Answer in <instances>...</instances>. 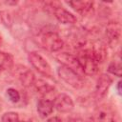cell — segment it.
I'll list each match as a JSON object with an SVG mask.
<instances>
[{
    "instance_id": "cell-1",
    "label": "cell",
    "mask_w": 122,
    "mask_h": 122,
    "mask_svg": "<svg viewBox=\"0 0 122 122\" xmlns=\"http://www.w3.org/2000/svg\"><path fill=\"white\" fill-rule=\"evenodd\" d=\"M77 59L81 65L84 74L93 75L98 71V64L95 61L90 48H82L77 55Z\"/></svg>"
},
{
    "instance_id": "cell-2",
    "label": "cell",
    "mask_w": 122,
    "mask_h": 122,
    "mask_svg": "<svg viewBox=\"0 0 122 122\" xmlns=\"http://www.w3.org/2000/svg\"><path fill=\"white\" fill-rule=\"evenodd\" d=\"M39 43L44 49L50 51H57L61 50L64 45L62 38L53 31H47L42 33L39 36Z\"/></svg>"
},
{
    "instance_id": "cell-3",
    "label": "cell",
    "mask_w": 122,
    "mask_h": 122,
    "mask_svg": "<svg viewBox=\"0 0 122 122\" xmlns=\"http://www.w3.org/2000/svg\"><path fill=\"white\" fill-rule=\"evenodd\" d=\"M29 60L30 62V64L32 65V67L39 71L41 74L48 76V77H51L52 75V71H51V68L50 66V64L47 62V60L40 55L39 53L32 51L29 53Z\"/></svg>"
},
{
    "instance_id": "cell-4",
    "label": "cell",
    "mask_w": 122,
    "mask_h": 122,
    "mask_svg": "<svg viewBox=\"0 0 122 122\" xmlns=\"http://www.w3.org/2000/svg\"><path fill=\"white\" fill-rule=\"evenodd\" d=\"M58 74L61 79H63L68 85L74 89H80L83 86V80L80 75H78L73 71L62 66L58 69Z\"/></svg>"
},
{
    "instance_id": "cell-5",
    "label": "cell",
    "mask_w": 122,
    "mask_h": 122,
    "mask_svg": "<svg viewBox=\"0 0 122 122\" xmlns=\"http://www.w3.org/2000/svg\"><path fill=\"white\" fill-rule=\"evenodd\" d=\"M56 59L66 68L73 71L74 72H76L78 75H80L82 77V75L84 74L83 70L81 68V65L77 59L76 56L71 54V53H67V52H62L59 53L58 55H56Z\"/></svg>"
},
{
    "instance_id": "cell-6",
    "label": "cell",
    "mask_w": 122,
    "mask_h": 122,
    "mask_svg": "<svg viewBox=\"0 0 122 122\" xmlns=\"http://www.w3.org/2000/svg\"><path fill=\"white\" fill-rule=\"evenodd\" d=\"M48 5H50V8L51 9L52 13L54 14V16L56 17V19L59 22L63 23V24L76 23V21H77L76 17L72 13H71L70 11L65 10L62 6H59L56 3H48Z\"/></svg>"
},
{
    "instance_id": "cell-7",
    "label": "cell",
    "mask_w": 122,
    "mask_h": 122,
    "mask_svg": "<svg viewBox=\"0 0 122 122\" xmlns=\"http://www.w3.org/2000/svg\"><path fill=\"white\" fill-rule=\"evenodd\" d=\"M13 74L25 87H30L35 82L34 73L26 66L17 65L13 70Z\"/></svg>"
},
{
    "instance_id": "cell-8",
    "label": "cell",
    "mask_w": 122,
    "mask_h": 122,
    "mask_svg": "<svg viewBox=\"0 0 122 122\" xmlns=\"http://www.w3.org/2000/svg\"><path fill=\"white\" fill-rule=\"evenodd\" d=\"M106 37L111 45H116L121 37V25L118 22H110L106 27Z\"/></svg>"
},
{
    "instance_id": "cell-9",
    "label": "cell",
    "mask_w": 122,
    "mask_h": 122,
    "mask_svg": "<svg viewBox=\"0 0 122 122\" xmlns=\"http://www.w3.org/2000/svg\"><path fill=\"white\" fill-rule=\"evenodd\" d=\"M93 122H117L114 113L108 106L98 107L93 113Z\"/></svg>"
},
{
    "instance_id": "cell-10",
    "label": "cell",
    "mask_w": 122,
    "mask_h": 122,
    "mask_svg": "<svg viewBox=\"0 0 122 122\" xmlns=\"http://www.w3.org/2000/svg\"><path fill=\"white\" fill-rule=\"evenodd\" d=\"M112 82V79L107 74H101L98 77L96 86H95V92H94L95 97L97 99H102L103 97H105Z\"/></svg>"
},
{
    "instance_id": "cell-11",
    "label": "cell",
    "mask_w": 122,
    "mask_h": 122,
    "mask_svg": "<svg viewBox=\"0 0 122 122\" xmlns=\"http://www.w3.org/2000/svg\"><path fill=\"white\" fill-rule=\"evenodd\" d=\"M53 106L58 112H69L73 109V101L68 94L60 93L55 97Z\"/></svg>"
},
{
    "instance_id": "cell-12",
    "label": "cell",
    "mask_w": 122,
    "mask_h": 122,
    "mask_svg": "<svg viewBox=\"0 0 122 122\" xmlns=\"http://www.w3.org/2000/svg\"><path fill=\"white\" fill-rule=\"evenodd\" d=\"M95 61L98 63H103L107 57V51L106 48L104 46V44H102L101 42H96L93 43L92 46L90 48Z\"/></svg>"
},
{
    "instance_id": "cell-13",
    "label": "cell",
    "mask_w": 122,
    "mask_h": 122,
    "mask_svg": "<svg viewBox=\"0 0 122 122\" xmlns=\"http://www.w3.org/2000/svg\"><path fill=\"white\" fill-rule=\"evenodd\" d=\"M53 111V102L50 99L42 98L37 103V112L41 117H47Z\"/></svg>"
},
{
    "instance_id": "cell-14",
    "label": "cell",
    "mask_w": 122,
    "mask_h": 122,
    "mask_svg": "<svg viewBox=\"0 0 122 122\" xmlns=\"http://www.w3.org/2000/svg\"><path fill=\"white\" fill-rule=\"evenodd\" d=\"M69 5H71L77 12L86 15L92 11L93 3L92 1H72L69 2Z\"/></svg>"
},
{
    "instance_id": "cell-15",
    "label": "cell",
    "mask_w": 122,
    "mask_h": 122,
    "mask_svg": "<svg viewBox=\"0 0 122 122\" xmlns=\"http://www.w3.org/2000/svg\"><path fill=\"white\" fill-rule=\"evenodd\" d=\"M34 85H35V88H36V91L43 94V95H46V94H51L52 92H54L55 89L53 86L50 85L49 83L43 81V80H37L34 82Z\"/></svg>"
},
{
    "instance_id": "cell-16",
    "label": "cell",
    "mask_w": 122,
    "mask_h": 122,
    "mask_svg": "<svg viewBox=\"0 0 122 122\" xmlns=\"http://www.w3.org/2000/svg\"><path fill=\"white\" fill-rule=\"evenodd\" d=\"M13 65V59L12 56L10 53L0 51V71L11 69Z\"/></svg>"
},
{
    "instance_id": "cell-17",
    "label": "cell",
    "mask_w": 122,
    "mask_h": 122,
    "mask_svg": "<svg viewBox=\"0 0 122 122\" xmlns=\"http://www.w3.org/2000/svg\"><path fill=\"white\" fill-rule=\"evenodd\" d=\"M108 71L111 73L114 74L115 76H118V77L121 76V59L119 54L117 55V58L116 59L114 58V60L109 65Z\"/></svg>"
},
{
    "instance_id": "cell-18",
    "label": "cell",
    "mask_w": 122,
    "mask_h": 122,
    "mask_svg": "<svg viewBox=\"0 0 122 122\" xmlns=\"http://www.w3.org/2000/svg\"><path fill=\"white\" fill-rule=\"evenodd\" d=\"M2 122H19V116L14 112H9L3 114Z\"/></svg>"
},
{
    "instance_id": "cell-19",
    "label": "cell",
    "mask_w": 122,
    "mask_h": 122,
    "mask_svg": "<svg viewBox=\"0 0 122 122\" xmlns=\"http://www.w3.org/2000/svg\"><path fill=\"white\" fill-rule=\"evenodd\" d=\"M7 94H8V96H9V98H10V100L11 102L16 103V102H18L19 99H20V93H19V92L16 91L15 89H12V88L8 89V90H7Z\"/></svg>"
},
{
    "instance_id": "cell-20",
    "label": "cell",
    "mask_w": 122,
    "mask_h": 122,
    "mask_svg": "<svg viewBox=\"0 0 122 122\" xmlns=\"http://www.w3.org/2000/svg\"><path fill=\"white\" fill-rule=\"evenodd\" d=\"M47 122H61V119L58 116H53V117H51L50 119H48Z\"/></svg>"
},
{
    "instance_id": "cell-21",
    "label": "cell",
    "mask_w": 122,
    "mask_h": 122,
    "mask_svg": "<svg viewBox=\"0 0 122 122\" xmlns=\"http://www.w3.org/2000/svg\"><path fill=\"white\" fill-rule=\"evenodd\" d=\"M120 85H121V82L119 81V82H118V86H117V89H118V92H119V93H121V90H120Z\"/></svg>"
},
{
    "instance_id": "cell-22",
    "label": "cell",
    "mask_w": 122,
    "mask_h": 122,
    "mask_svg": "<svg viewBox=\"0 0 122 122\" xmlns=\"http://www.w3.org/2000/svg\"><path fill=\"white\" fill-rule=\"evenodd\" d=\"M24 122H32L31 120H28V121H24Z\"/></svg>"
},
{
    "instance_id": "cell-23",
    "label": "cell",
    "mask_w": 122,
    "mask_h": 122,
    "mask_svg": "<svg viewBox=\"0 0 122 122\" xmlns=\"http://www.w3.org/2000/svg\"><path fill=\"white\" fill-rule=\"evenodd\" d=\"M0 40H1V39H0Z\"/></svg>"
}]
</instances>
